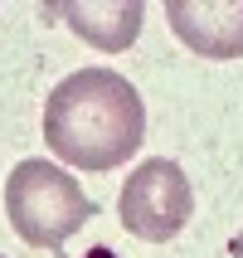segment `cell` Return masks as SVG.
I'll use <instances>...</instances> for the list:
<instances>
[{
  "label": "cell",
  "instance_id": "2",
  "mask_svg": "<svg viewBox=\"0 0 243 258\" xmlns=\"http://www.w3.org/2000/svg\"><path fill=\"white\" fill-rule=\"evenodd\" d=\"M98 215V205L83 195V185L73 180L63 166L29 156L10 171L5 185V219L10 229L34 248H63L88 219Z\"/></svg>",
  "mask_w": 243,
  "mask_h": 258
},
{
  "label": "cell",
  "instance_id": "6",
  "mask_svg": "<svg viewBox=\"0 0 243 258\" xmlns=\"http://www.w3.org/2000/svg\"><path fill=\"white\" fill-rule=\"evenodd\" d=\"M229 258H243V234H233V244H229Z\"/></svg>",
  "mask_w": 243,
  "mask_h": 258
},
{
  "label": "cell",
  "instance_id": "1",
  "mask_svg": "<svg viewBox=\"0 0 243 258\" xmlns=\"http://www.w3.org/2000/svg\"><path fill=\"white\" fill-rule=\"evenodd\" d=\"M146 137L141 93L112 69H78L58 78L44 102V142L78 171H112Z\"/></svg>",
  "mask_w": 243,
  "mask_h": 258
},
{
  "label": "cell",
  "instance_id": "4",
  "mask_svg": "<svg viewBox=\"0 0 243 258\" xmlns=\"http://www.w3.org/2000/svg\"><path fill=\"white\" fill-rule=\"evenodd\" d=\"M175 39L204 58H243V0H166Z\"/></svg>",
  "mask_w": 243,
  "mask_h": 258
},
{
  "label": "cell",
  "instance_id": "3",
  "mask_svg": "<svg viewBox=\"0 0 243 258\" xmlns=\"http://www.w3.org/2000/svg\"><path fill=\"white\" fill-rule=\"evenodd\" d=\"M117 215H122L127 234H136V239H146V244H166V239H175V234L190 224V215H195L190 175L180 171L171 156L141 161V166L127 175V185H122Z\"/></svg>",
  "mask_w": 243,
  "mask_h": 258
},
{
  "label": "cell",
  "instance_id": "5",
  "mask_svg": "<svg viewBox=\"0 0 243 258\" xmlns=\"http://www.w3.org/2000/svg\"><path fill=\"white\" fill-rule=\"evenodd\" d=\"M49 20H63V25L78 34L83 44L102 49V54H127L136 34H141V20H146V5L141 0H58L49 5Z\"/></svg>",
  "mask_w": 243,
  "mask_h": 258
},
{
  "label": "cell",
  "instance_id": "7",
  "mask_svg": "<svg viewBox=\"0 0 243 258\" xmlns=\"http://www.w3.org/2000/svg\"><path fill=\"white\" fill-rule=\"evenodd\" d=\"M0 258H5V253H0Z\"/></svg>",
  "mask_w": 243,
  "mask_h": 258
}]
</instances>
